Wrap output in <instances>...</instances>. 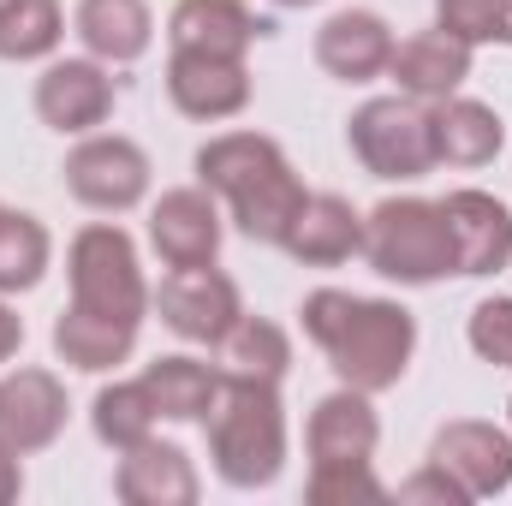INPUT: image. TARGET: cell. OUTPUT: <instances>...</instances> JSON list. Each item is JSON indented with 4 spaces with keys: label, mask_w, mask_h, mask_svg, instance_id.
I'll use <instances>...</instances> for the list:
<instances>
[{
    "label": "cell",
    "mask_w": 512,
    "mask_h": 506,
    "mask_svg": "<svg viewBox=\"0 0 512 506\" xmlns=\"http://www.w3.org/2000/svg\"><path fill=\"white\" fill-rule=\"evenodd\" d=\"M298 316H304V334L322 346L328 370L340 376V387H358L376 399L387 387H399L411 370L417 316L393 298H358L340 286H316Z\"/></svg>",
    "instance_id": "obj_1"
},
{
    "label": "cell",
    "mask_w": 512,
    "mask_h": 506,
    "mask_svg": "<svg viewBox=\"0 0 512 506\" xmlns=\"http://www.w3.org/2000/svg\"><path fill=\"white\" fill-rule=\"evenodd\" d=\"M209 429V465L227 489H268L286 471V405L268 381H221Z\"/></svg>",
    "instance_id": "obj_2"
},
{
    "label": "cell",
    "mask_w": 512,
    "mask_h": 506,
    "mask_svg": "<svg viewBox=\"0 0 512 506\" xmlns=\"http://www.w3.org/2000/svg\"><path fill=\"white\" fill-rule=\"evenodd\" d=\"M364 262L393 286H435L453 274L447 215L429 197H387L364 215Z\"/></svg>",
    "instance_id": "obj_3"
},
{
    "label": "cell",
    "mask_w": 512,
    "mask_h": 506,
    "mask_svg": "<svg viewBox=\"0 0 512 506\" xmlns=\"http://www.w3.org/2000/svg\"><path fill=\"white\" fill-rule=\"evenodd\" d=\"M66 280H72V304L90 310V316H114V322L143 328V316L155 310L137 245H131V233L120 221H90L66 245Z\"/></svg>",
    "instance_id": "obj_4"
},
{
    "label": "cell",
    "mask_w": 512,
    "mask_h": 506,
    "mask_svg": "<svg viewBox=\"0 0 512 506\" xmlns=\"http://www.w3.org/2000/svg\"><path fill=\"white\" fill-rule=\"evenodd\" d=\"M352 155L364 161L370 179L387 185H411L423 173H435V120H429V102H411V96H376L352 114L346 126Z\"/></svg>",
    "instance_id": "obj_5"
},
{
    "label": "cell",
    "mask_w": 512,
    "mask_h": 506,
    "mask_svg": "<svg viewBox=\"0 0 512 506\" xmlns=\"http://www.w3.org/2000/svg\"><path fill=\"white\" fill-rule=\"evenodd\" d=\"M66 191L96 215H126L149 197V155L120 131H90L66 155Z\"/></svg>",
    "instance_id": "obj_6"
},
{
    "label": "cell",
    "mask_w": 512,
    "mask_h": 506,
    "mask_svg": "<svg viewBox=\"0 0 512 506\" xmlns=\"http://www.w3.org/2000/svg\"><path fill=\"white\" fill-rule=\"evenodd\" d=\"M429 465H441L465 501H495L512 489V429H495L483 417H453L429 441Z\"/></svg>",
    "instance_id": "obj_7"
},
{
    "label": "cell",
    "mask_w": 512,
    "mask_h": 506,
    "mask_svg": "<svg viewBox=\"0 0 512 506\" xmlns=\"http://www.w3.org/2000/svg\"><path fill=\"white\" fill-rule=\"evenodd\" d=\"M155 310H161V322H167L179 340H191V346H215V340L245 316L239 286H233L215 262L173 268V274L155 286Z\"/></svg>",
    "instance_id": "obj_8"
},
{
    "label": "cell",
    "mask_w": 512,
    "mask_h": 506,
    "mask_svg": "<svg viewBox=\"0 0 512 506\" xmlns=\"http://www.w3.org/2000/svg\"><path fill=\"white\" fill-rule=\"evenodd\" d=\"M120 90L114 72L84 54V60H48V72L36 78V120L60 137H90L96 126H108Z\"/></svg>",
    "instance_id": "obj_9"
},
{
    "label": "cell",
    "mask_w": 512,
    "mask_h": 506,
    "mask_svg": "<svg viewBox=\"0 0 512 506\" xmlns=\"http://www.w3.org/2000/svg\"><path fill=\"white\" fill-rule=\"evenodd\" d=\"M167 96L185 120H203V126H221V120H239L251 108L256 84L245 60H227V54H197V48H173L167 60Z\"/></svg>",
    "instance_id": "obj_10"
},
{
    "label": "cell",
    "mask_w": 512,
    "mask_h": 506,
    "mask_svg": "<svg viewBox=\"0 0 512 506\" xmlns=\"http://www.w3.org/2000/svg\"><path fill=\"white\" fill-rule=\"evenodd\" d=\"M447 239H453V274H501L512 262V209L489 191H447L441 197Z\"/></svg>",
    "instance_id": "obj_11"
},
{
    "label": "cell",
    "mask_w": 512,
    "mask_h": 506,
    "mask_svg": "<svg viewBox=\"0 0 512 506\" xmlns=\"http://www.w3.org/2000/svg\"><path fill=\"white\" fill-rule=\"evenodd\" d=\"M66 411L72 405H66V387H60L54 370H12V376H0V441L18 459L54 447L60 429H66Z\"/></svg>",
    "instance_id": "obj_12"
},
{
    "label": "cell",
    "mask_w": 512,
    "mask_h": 506,
    "mask_svg": "<svg viewBox=\"0 0 512 506\" xmlns=\"http://www.w3.org/2000/svg\"><path fill=\"white\" fill-rule=\"evenodd\" d=\"M149 245H155V256L167 268L215 262L221 256V209H215V191H203V185L161 191V203L149 209Z\"/></svg>",
    "instance_id": "obj_13"
},
{
    "label": "cell",
    "mask_w": 512,
    "mask_h": 506,
    "mask_svg": "<svg viewBox=\"0 0 512 506\" xmlns=\"http://www.w3.org/2000/svg\"><path fill=\"white\" fill-rule=\"evenodd\" d=\"M376 441H382V417H376L370 393H358V387L322 393L316 411H310V423H304L310 465H370Z\"/></svg>",
    "instance_id": "obj_14"
},
{
    "label": "cell",
    "mask_w": 512,
    "mask_h": 506,
    "mask_svg": "<svg viewBox=\"0 0 512 506\" xmlns=\"http://www.w3.org/2000/svg\"><path fill=\"white\" fill-rule=\"evenodd\" d=\"M387 60H393V24L370 6H346L316 30V66L340 84L387 78Z\"/></svg>",
    "instance_id": "obj_15"
},
{
    "label": "cell",
    "mask_w": 512,
    "mask_h": 506,
    "mask_svg": "<svg viewBox=\"0 0 512 506\" xmlns=\"http://www.w3.org/2000/svg\"><path fill=\"white\" fill-rule=\"evenodd\" d=\"M387 78L399 84V96L435 108V102H447V96L465 90V78H471V42L447 36V30H417V36L393 42Z\"/></svg>",
    "instance_id": "obj_16"
},
{
    "label": "cell",
    "mask_w": 512,
    "mask_h": 506,
    "mask_svg": "<svg viewBox=\"0 0 512 506\" xmlns=\"http://www.w3.org/2000/svg\"><path fill=\"white\" fill-rule=\"evenodd\" d=\"M114 495L126 506H191L203 495V483H197V465H191V453L185 447H173V441H137L120 453V465H114Z\"/></svg>",
    "instance_id": "obj_17"
},
{
    "label": "cell",
    "mask_w": 512,
    "mask_h": 506,
    "mask_svg": "<svg viewBox=\"0 0 512 506\" xmlns=\"http://www.w3.org/2000/svg\"><path fill=\"white\" fill-rule=\"evenodd\" d=\"M280 251L292 262H304V268H340V262L364 256V215L334 191H310L298 221L286 227Z\"/></svg>",
    "instance_id": "obj_18"
},
{
    "label": "cell",
    "mask_w": 512,
    "mask_h": 506,
    "mask_svg": "<svg viewBox=\"0 0 512 506\" xmlns=\"http://www.w3.org/2000/svg\"><path fill=\"white\" fill-rule=\"evenodd\" d=\"M274 24L256 18L245 0H179L167 12V42L173 48H197V54H227L245 60L251 42H262Z\"/></svg>",
    "instance_id": "obj_19"
},
{
    "label": "cell",
    "mask_w": 512,
    "mask_h": 506,
    "mask_svg": "<svg viewBox=\"0 0 512 506\" xmlns=\"http://www.w3.org/2000/svg\"><path fill=\"white\" fill-rule=\"evenodd\" d=\"M72 30L102 66H131L155 42V12L149 0H78Z\"/></svg>",
    "instance_id": "obj_20"
},
{
    "label": "cell",
    "mask_w": 512,
    "mask_h": 506,
    "mask_svg": "<svg viewBox=\"0 0 512 506\" xmlns=\"http://www.w3.org/2000/svg\"><path fill=\"white\" fill-rule=\"evenodd\" d=\"M286 161V149L262 131H221L197 149V185L215 191L221 203H233L239 191H251L262 173H274Z\"/></svg>",
    "instance_id": "obj_21"
},
{
    "label": "cell",
    "mask_w": 512,
    "mask_h": 506,
    "mask_svg": "<svg viewBox=\"0 0 512 506\" xmlns=\"http://www.w3.org/2000/svg\"><path fill=\"white\" fill-rule=\"evenodd\" d=\"M429 120H435V161H447V167H489L507 149V126L489 102L447 96L429 108Z\"/></svg>",
    "instance_id": "obj_22"
},
{
    "label": "cell",
    "mask_w": 512,
    "mask_h": 506,
    "mask_svg": "<svg viewBox=\"0 0 512 506\" xmlns=\"http://www.w3.org/2000/svg\"><path fill=\"white\" fill-rule=\"evenodd\" d=\"M137 352V328L131 322H114V316H90L78 304H66L54 316V358L66 370H84V376H102L114 364H126Z\"/></svg>",
    "instance_id": "obj_23"
},
{
    "label": "cell",
    "mask_w": 512,
    "mask_h": 506,
    "mask_svg": "<svg viewBox=\"0 0 512 506\" xmlns=\"http://www.w3.org/2000/svg\"><path fill=\"white\" fill-rule=\"evenodd\" d=\"M137 381L149 387V399H155V411L167 423H203L215 411V399H221V370L191 358V352H167V358L143 364Z\"/></svg>",
    "instance_id": "obj_24"
},
{
    "label": "cell",
    "mask_w": 512,
    "mask_h": 506,
    "mask_svg": "<svg viewBox=\"0 0 512 506\" xmlns=\"http://www.w3.org/2000/svg\"><path fill=\"white\" fill-rule=\"evenodd\" d=\"M215 370H221V381H268V387H280L286 370H292V340L268 316H239L215 340Z\"/></svg>",
    "instance_id": "obj_25"
},
{
    "label": "cell",
    "mask_w": 512,
    "mask_h": 506,
    "mask_svg": "<svg viewBox=\"0 0 512 506\" xmlns=\"http://www.w3.org/2000/svg\"><path fill=\"white\" fill-rule=\"evenodd\" d=\"M304 179L292 173V161H280L274 173H262L251 191H239L227 209H233V227L256 239V245H280L286 239V227L298 221V209H304Z\"/></svg>",
    "instance_id": "obj_26"
},
{
    "label": "cell",
    "mask_w": 512,
    "mask_h": 506,
    "mask_svg": "<svg viewBox=\"0 0 512 506\" xmlns=\"http://www.w3.org/2000/svg\"><path fill=\"white\" fill-rule=\"evenodd\" d=\"M155 423H161V411H155V399H149L143 381H108V387L96 393V405H90V429H96V441L114 447V453L149 441Z\"/></svg>",
    "instance_id": "obj_27"
},
{
    "label": "cell",
    "mask_w": 512,
    "mask_h": 506,
    "mask_svg": "<svg viewBox=\"0 0 512 506\" xmlns=\"http://www.w3.org/2000/svg\"><path fill=\"white\" fill-rule=\"evenodd\" d=\"M48 262H54L48 227L36 215H24V209H0V298L42 286Z\"/></svg>",
    "instance_id": "obj_28"
},
{
    "label": "cell",
    "mask_w": 512,
    "mask_h": 506,
    "mask_svg": "<svg viewBox=\"0 0 512 506\" xmlns=\"http://www.w3.org/2000/svg\"><path fill=\"white\" fill-rule=\"evenodd\" d=\"M66 42L60 0H0V60H48Z\"/></svg>",
    "instance_id": "obj_29"
},
{
    "label": "cell",
    "mask_w": 512,
    "mask_h": 506,
    "mask_svg": "<svg viewBox=\"0 0 512 506\" xmlns=\"http://www.w3.org/2000/svg\"><path fill=\"white\" fill-rule=\"evenodd\" d=\"M501 24H507V0H435V30L483 48V42H501Z\"/></svg>",
    "instance_id": "obj_30"
},
{
    "label": "cell",
    "mask_w": 512,
    "mask_h": 506,
    "mask_svg": "<svg viewBox=\"0 0 512 506\" xmlns=\"http://www.w3.org/2000/svg\"><path fill=\"white\" fill-rule=\"evenodd\" d=\"M304 495L316 506H334V501H382L387 489L370 465H310Z\"/></svg>",
    "instance_id": "obj_31"
},
{
    "label": "cell",
    "mask_w": 512,
    "mask_h": 506,
    "mask_svg": "<svg viewBox=\"0 0 512 506\" xmlns=\"http://www.w3.org/2000/svg\"><path fill=\"white\" fill-rule=\"evenodd\" d=\"M471 352L495 370H512V298H483L471 310Z\"/></svg>",
    "instance_id": "obj_32"
},
{
    "label": "cell",
    "mask_w": 512,
    "mask_h": 506,
    "mask_svg": "<svg viewBox=\"0 0 512 506\" xmlns=\"http://www.w3.org/2000/svg\"><path fill=\"white\" fill-rule=\"evenodd\" d=\"M399 501H435V506H471L465 501V489L441 471V465H423L417 477H405L399 483Z\"/></svg>",
    "instance_id": "obj_33"
},
{
    "label": "cell",
    "mask_w": 512,
    "mask_h": 506,
    "mask_svg": "<svg viewBox=\"0 0 512 506\" xmlns=\"http://www.w3.org/2000/svg\"><path fill=\"white\" fill-rule=\"evenodd\" d=\"M18 346H24V316L0 298V364H12V358H18Z\"/></svg>",
    "instance_id": "obj_34"
},
{
    "label": "cell",
    "mask_w": 512,
    "mask_h": 506,
    "mask_svg": "<svg viewBox=\"0 0 512 506\" xmlns=\"http://www.w3.org/2000/svg\"><path fill=\"white\" fill-rule=\"evenodd\" d=\"M18 489H24V471H18V453L0 441V506L18 501Z\"/></svg>",
    "instance_id": "obj_35"
},
{
    "label": "cell",
    "mask_w": 512,
    "mask_h": 506,
    "mask_svg": "<svg viewBox=\"0 0 512 506\" xmlns=\"http://www.w3.org/2000/svg\"><path fill=\"white\" fill-rule=\"evenodd\" d=\"M501 42L512 48V0H507V24H501Z\"/></svg>",
    "instance_id": "obj_36"
},
{
    "label": "cell",
    "mask_w": 512,
    "mask_h": 506,
    "mask_svg": "<svg viewBox=\"0 0 512 506\" xmlns=\"http://www.w3.org/2000/svg\"><path fill=\"white\" fill-rule=\"evenodd\" d=\"M274 6H322V0H274Z\"/></svg>",
    "instance_id": "obj_37"
},
{
    "label": "cell",
    "mask_w": 512,
    "mask_h": 506,
    "mask_svg": "<svg viewBox=\"0 0 512 506\" xmlns=\"http://www.w3.org/2000/svg\"><path fill=\"white\" fill-rule=\"evenodd\" d=\"M507 411H512V399H507Z\"/></svg>",
    "instance_id": "obj_38"
}]
</instances>
